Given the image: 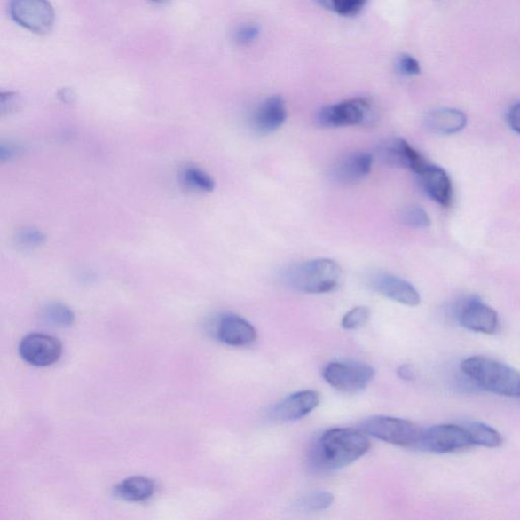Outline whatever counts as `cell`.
Returning a JSON list of instances; mask_svg holds the SVG:
<instances>
[{"instance_id":"7c38bea8","label":"cell","mask_w":520,"mask_h":520,"mask_svg":"<svg viewBox=\"0 0 520 520\" xmlns=\"http://www.w3.org/2000/svg\"><path fill=\"white\" fill-rule=\"evenodd\" d=\"M320 397L314 390H301L280 400L272 410V417L280 422L305 418L319 405Z\"/></svg>"},{"instance_id":"7402d4cb","label":"cell","mask_w":520,"mask_h":520,"mask_svg":"<svg viewBox=\"0 0 520 520\" xmlns=\"http://www.w3.org/2000/svg\"><path fill=\"white\" fill-rule=\"evenodd\" d=\"M323 8L332 11L336 15L352 18L362 12L368 0H316Z\"/></svg>"},{"instance_id":"83f0119b","label":"cell","mask_w":520,"mask_h":520,"mask_svg":"<svg viewBox=\"0 0 520 520\" xmlns=\"http://www.w3.org/2000/svg\"><path fill=\"white\" fill-rule=\"evenodd\" d=\"M260 27L257 24H245L239 28L234 33V40L238 45L249 46L258 39Z\"/></svg>"},{"instance_id":"e0dca14e","label":"cell","mask_w":520,"mask_h":520,"mask_svg":"<svg viewBox=\"0 0 520 520\" xmlns=\"http://www.w3.org/2000/svg\"><path fill=\"white\" fill-rule=\"evenodd\" d=\"M374 157L368 153L358 152L348 154L334 167L332 177L340 185H353L368 177Z\"/></svg>"},{"instance_id":"9a60e30c","label":"cell","mask_w":520,"mask_h":520,"mask_svg":"<svg viewBox=\"0 0 520 520\" xmlns=\"http://www.w3.org/2000/svg\"><path fill=\"white\" fill-rule=\"evenodd\" d=\"M423 191L438 205L448 208L453 201V186L451 177L445 169L429 165L419 174Z\"/></svg>"},{"instance_id":"1f68e13d","label":"cell","mask_w":520,"mask_h":520,"mask_svg":"<svg viewBox=\"0 0 520 520\" xmlns=\"http://www.w3.org/2000/svg\"><path fill=\"white\" fill-rule=\"evenodd\" d=\"M508 121L510 128L520 135V103L510 109Z\"/></svg>"},{"instance_id":"9c48e42d","label":"cell","mask_w":520,"mask_h":520,"mask_svg":"<svg viewBox=\"0 0 520 520\" xmlns=\"http://www.w3.org/2000/svg\"><path fill=\"white\" fill-rule=\"evenodd\" d=\"M456 319L461 327L485 335L495 334L499 327V318L494 309L474 297L461 302L456 308Z\"/></svg>"},{"instance_id":"484cf974","label":"cell","mask_w":520,"mask_h":520,"mask_svg":"<svg viewBox=\"0 0 520 520\" xmlns=\"http://www.w3.org/2000/svg\"><path fill=\"white\" fill-rule=\"evenodd\" d=\"M402 221L406 226L414 229H425L430 226V217L420 207H407L403 210Z\"/></svg>"},{"instance_id":"f1b7e54d","label":"cell","mask_w":520,"mask_h":520,"mask_svg":"<svg viewBox=\"0 0 520 520\" xmlns=\"http://www.w3.org/2000/svg\"><path fill=\"white\" fill-rule=\"evenodd\" d=\"M22 106V99L18 93L3 92L0 95V114L2 116L15 114Z\"/></svg>"},{"instance_id":"603a6c76","label":"cell","mask_w":520,"mask_h":520,"mask_svg":"<svg viewBox=\"0 0 520 520\" xmlns=\"http://www.w3.org/2000/svg\"><path fill=\"white\" fill-rule=\"evenodd\" d=\"M15 242L20 249H36L46 242V235L37 228L26 227L18 232Z\"/></svg>"},{"instance_id":"5bb4252c","label":"cell","mask_w":520,"mask_h":520,"mask_svg":"<svg viewBox=\"0 0 520 520\" xmlns=\"http://www.w3.org/2000/svg\"><path fill=\"white\" fill-rule=\"evenodd\" d=\"M287 117L288 110L283 97L271 96L258 105L252 117V126L259 135H272L282 128Z\"/></svg>"},{"instance_id":"4fadbf2b","label":"cell","mask_w":520,"mask_h":520,"mask_svg":"<svg viewBox=\"0 0 520 520\" xmlns=\"http://www.w3.org/2000/svg\"><path fill=\"white\" fill-rule=\"evenodd\" d=\"M217 339L231 347H248L257 339V332L250 322L235 314H225L217 321Z\"/></svg>"},{"instance_id":"2e32d148","label":"cell","mask_w":520,"mask_h":520,"mask_svg":"<svg viewBox=\"0 0 520 520\" xmlns=\"http://www.w3.org/2000/svg\"><path fill=\"white\" fill-rule=\"evenodd\" d=\"M371 287L385 298L406 306H417L421 297L419 292L406 280L391 275H378L371 280Z\"/></svg>"},{"instance_id":"8fae6325","label":"cell","mask_w":520,"mask_h":520,"mask_svg":"<svg viewBox=\"0 0 520 520\" xmlns=\"http://www.w3.org/2000/svg\"><path fill=\"white\" fill-rule=\"evenodd\" d=\"M376 157L382 164L392 168L409 169L419 174L428 164L421 154L403 138H391L379 146Z\"/></svg>"},{"instance_id":"ffe728a7","label":"cell","mask_w":520,"mask_h":520,"mask_svg":"<svg viewBox=\"0 0 520 520\" xmlns=\"http://www.w3.org/2000/svg\"><path fill=\"white\" fill-rule=\"evenodd\" d=\"M467 431L473 445L496 448L503 444L501 434L481 422L469 421L461 424Z\"/></svg>"},{"instance_id":"cb8c5ba5","label":"cell","mask_w":520,"mask_h":520,"mask_svg":"<svg viewBox=\"0 0 520 520\" xmlns=\"http://www.w3.org/2000/svg\"><path fill=\"white\" fill-rule=\"evenodd\" d=\"M335 497L327 491H314L302 498L300 506L306 511H322L333 505Z\"/></svg>"},{"instance_id":"277c9868","label":"cell","mask_w":520,"mask_h":520,"mask_svg":"<svg viewBox=\"0 0 520 520\" xmlns=\"http://www.w3.org/2000/svg\"><path fill=\"white\" fill-rule=\"evenodd\" d=\"M361 429L368 437L392 445L417 448L423 428L413 422L388 416H375L365 420Z\"/></svg>"},{"instance_id":"e575fe53","label":"cell","mask_w":520,"mask_h":520,"mask_svg":"<svg viewBox=\"0 0 520 520\" xmlns=\"http://www.w3.org/2000/svg\"><path fill=\"white\" fill-rule=\"evenodd\" d=\"M152 2H156V3H158V2H162V0H152Z\"/></svg>"},{"instance_id":"4dcf8cb0","label":"cell","mask_w":520,"mask_h":520,"mask_svg":"<svg viewBox=\"0 0 520 520\" xmlns=\"http://www.w3.org/2000/svg\"><path fill=\"white\" fill-rule=\"evenodd\" d=\"M20 151H22V149H20V146L3 144L2 146H0V160L3 162L12 160V158L17 157Z\"/></svg>"},{"instance_id":"52a82bcc","label":"cell","mask_w":520,"mask_h":520,"mask_svg":"<svg viewBox=\"0 0 520 520\" xmlns=\"http://www.w3.org/2000/svg\"><path fill=\"white\" fill-rule=\"evenodd\" d=\"M472 445L465 428L461 424H445L423 429L418 449L445 454L458 453Z\"/></svg>"},{"instance_id":"5b68a950","label":"cell","mask_w":520,"mask_h":520,"mask_svg":"<svg viewBox=\"0 0 520 520\" xmlns=\"http://www.w3.org/2000/svg\"><path fill=\"white\" fill-rule=\"evenodd\" d=\"M375 371L369 365L355 362H332L323 369L325 381L336 390L347 393L361 391L374 378Z\"/></svg>"},{"instance_id":"ba28073f","label":"cell","mask_w":520,"mask_h":520,"mask_svg":"<svg viewBox=\"0 0 520 520\" xmlns=\"http://www.w3.org/2000/svg\"><path fill=\"white\" fill-rule=\"evenodd\" d=\"M10 13L18 25L38 35L51 32L55 22V12L48 0H12Z\"/></svg>"},{"instance_id":"7a4b0ae2","label":"cell","mask_w":520,"mask_h":520,"mask_svg":"<svg viewBox=\"0 0 520 520\" xmlns=\"http://www.w3.org/2000/svg\"><path fill=\"white\" fill-rule=\"evenodd\" d=\"M470 382L496 395L520 399V372L487 357L468 358L461 365Z\"/></svg>"},{"instance_id":"d4e9b609","label":"cell","mask_w":520,"mask_h":520,"mask_svg":"<svg viewBox=\"0 0 520 520\" xmlns=\"http://www.w3.org/2000/svg\"><path fill=\"white\" fill-rule=\"evenodd\" d=\"M44 318L53 325L60 327H69L75 321L74 312L60 303L48 305L44 311Z\"/></svg>"},{"instance_id":"6da1fadb","label":"cell","mask_w":520,"mask_h":520,"mask_svg":"<svg viewBox=\"0 0 520 520\" xmlns=\"http://www.w3.org/2000/svg\"><path fill=\"white\" fill-rule=\"evenodd\" d=\"M367 437L354 429H330L309 448V466L316 472L346 468L368 453L370 441Z\"/></svg>"},{"instance_id":"3957f363","label":"cell","mask_w":520,"mask_h":520,"mask_svg":"<svg viewBox=\"0 0 520 520\" xmlns=\"http://www.w3.org/2000/svg\"><path fill=\"white\" fill-rule=\"evenodd\" d=\"M343 270L328 258L309 260L286 273V282L293 289L307 294H326L337 289L342 283Z\"/></svg>"},{"instance_id":"30bf717a","label":"cell","mask_w":520,"mask_h":520,"mask_svg":"<svg viewBox=\"0 0 520 520\" xmlns=\"http://www.w3.org/2000/svg\"><path fill=\"white\" fill-rule=\"evenodd\" d=\"M19 352L20 357L33 366L47 367L59 360L62 344L54 336L33 334L27 335L20 342Z\"/></svg>"},{"instance_id":"4316f807","label":"cell","mask_w":520,"mask_h":520,"mask_svg":"<svg viewBox=\"0 0 520 520\" xmlns=\"http://www.w3.org/2000/svg\"><path fill=\"white\" fill-rule=\"evenodd\" d=\"M370 309L365 306H358L344 314L342 319V327L347 330L359 329L365 325L370 319Z\"/></svg>"},{"instance_id":"836d02e7","label":"cell","mask_w":520,"mask_h":520,"mask_svg":"<svg viewBox=\"0 0 520 520\" xmlns=\"http://www.w3.org/2000/svg\"><path fill=\"white\" fill-rule=\"evenodd\" d=\"M398 375L405 382H413L414 377H416V374H414V370L411 365H402V366H399Z\"/></svg>"},{"instance_id":"f546056e","label":"cell","mask_w":520,"mask_h":520,"mask_svg":"<svg viewBox=\"0 0 520 520\" xmlns=\"http://www.w3.org/2000/svg\"><path fill=\"white\" fill-rule=\"evenodd\" d=\"M399 74L406 76L418 75L421 73L419 61L410 54H402L397 60Z\"/></svg>"},{"instance_id":"44dd1931","label":"cell","mask_w":520,"mask_h":520,"mask_svg":"<svg viewBox=\"0 0 520 520\" xmlns=\"http://www.w3.org/2000/svg\"><path fill=\"white\" fill-rule=\"evenodd\" d=\"M182 180L188 188L200 193H212L216 186L214 179L198 167H186Z\"/></svg>"},{"instance_id":"d6986e66","label":"cell","mask_w":520,"mask_h":520,"mask_svg":"<svg viewBox=\"0 0 520 520\" xmlns=\"http://www.w3.org/2000/svg\"><path fill=\"white\" fill-rule=\"evenodd\" d=\"M156 490V485L146 477H128L115 487V495L129 502L149 500Z\"/></svg>"},{"instance_id":"d6a6232c","label":"cell","mask_w":520,"mask_h":520,"mask_svg":"<svg viewBox=\"0 0 520 520\" xmlns=\"http://www.w3.org/2000/svg\"><path fill=\"white\" fill-rule=\"evenodd\" d=\"M59 99L65 104H74L76 100V94L73 89L62 88L58 93Z\"/></svg>"},{"instance_id":"8992f818","label":"cell","mask_w":520,"mask_h":520,"mask_svg":"<svg viewBox=\"0 0 520 520\" xmlns=\"http://www.w3.org/2000/svg\"><path fill=\"white\" fill-rule=\"evenodd\" d=\"M372 111V104L366 98H354L322 108L316 121L325 129L346 128L368 122Z\"/></svg>"},{"instance_id":"ac0fdd59","label":"cell","mask_w":520,"mask_h":520,"mask_svg":"<svg viewBox=\"0 0 520 520\" xmlns=\"http://www.w3.org/2000/svg\"><path fill=\"white\" fill-rule=\"evenodd\" d=\"M468 118L458 109L433 110L425 118V128L437 135H453L466 128Z\"/></svg>"}]
</instances>
